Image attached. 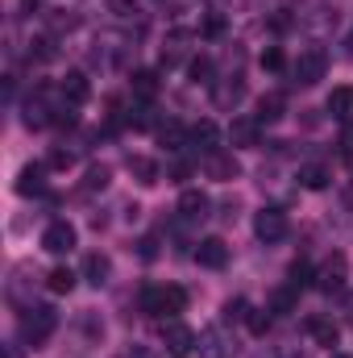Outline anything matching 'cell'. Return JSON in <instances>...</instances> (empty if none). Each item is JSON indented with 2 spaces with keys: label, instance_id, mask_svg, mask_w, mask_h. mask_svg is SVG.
Instances as JSON below:
<instances>
[{
  "label": "cell",
  "instance_id": "32",
  "mask_svg": "<svg viewBox=\"0 0 353 358\" xmlns=\"http://www.w3.org/2000/svg\"><path fill=\"white\" fill-rule=\"evenodd\" d=\"M220 317H225V321H246V317H250V304L237 296V300H229V304H225V313H220Z\"/></svg>",
  "mask_w": 353,
  "mask_h": 358
},
{
  "label": "cell",
  "instance_id": "6",
  "mask_svg": "<svg viewBox=\"0 0 353 358\" xmlns=\"http://www.w3.org/2000/svg\"><path fill=\"white\" fill-rule=\"evenodd\" d=\"M195 329L191 325H183L179 317H171V321H163V346H167V355L171 358H187L191 350H195Z\"/></svg>",
  "mask_w": 353,
  "mask_h": 358
},
{
  "label": "cell",
  "instance_id": "20",
  "mask_svg": "<svg viewBox=\"0 0 353 358\" xmlns=\"http://www.w3.org/2000/svg\"><path fill=\"white\" fill-rule=\"evenodd\" d=\"M241 96H246V80H241V76H233V80L216 84V92H212L216 108H237V104H241Z\"/></svg>",
  "mask_w": 353,
  "mask_h": 358
},
{
  "label": "cell",
  "instance_id": "5",
  "mask_svg": "<svg viewBox=\"0 0 353 358\" xmlns=\"http://www.w3.org/2000/svg\"><path fill=\"white\" fill-rule=\"evenodd\" d=\"M195 350H200V358H237V342H233V334L225 325H208L200 334Z\"/></svg>",
  "mask_w": 353,
  "mask_h": 358
},
{
  "label": "cell",
  "instance_id": "2",
  "mask_svg": "<svg viewBox=\"0 0 353 358\" xmlns=\"http://www.w3.org/2000/svg\"><path fill=\"white\" fill-rule=\"evenodd\" d=\"M54 329H59V313L50 304H29L21 313V342L25 346H42Z\"/></svg>",
  "mask_w": 353,
  "mask_h": 358
},
{
  "label": "cell",
  "instance_id": "9",
  "mask_svg": "<svg viewBox=\"0 0 353 358\" xmlns=\"http://www.w3.org/2000/svg\"><path fill=\"white\" fill-rule=\"evenodd\" d=\"M191 259L208 271H220L229 263V246H225V238H200L195 250H191Z\"/></svg>",
  "mask_w": 353,
  "mask_h": 358
},
{
  "label": "cell",
  "instance_id": "1",
  "mask_svg": "<svg viewBox=\"0 0 353 358\" xmlns=\"http://www.w3.org/2000/svg\"><path fill=\"white\" fill-rule=\"evenodd\" d=\"M187 308V292L183 287H146L142 292V313L146 317H158V321H171V317H179Z\"/></svg>",
  "mask_w": 353,
  "mask_h": 358
},
{
  "label": "cell",
  "instance_id": "13",
  "mask_svg": "<svg viewBox=\"0 0 353 358\" xmlns=\"http://www.w3.org/2000/svg\"><path fill=\"white\" fill-rule=\"evenodd\" d=\"M187 150H195V155H212V150H220V129H216V121H195V125H191V142H187Z\"/></svg>",
  "mask_w": 353,
  "mask_h": 358
},
{
  "label": "cell",
  "instance_id": "30",
  "mask_svg": "<svg viewBox=\"0 0 353 358\" xmlns=\"http://www.w3.org/2000/svg\"><path fill=\"white\" fill-rule=\"evenodd\" d=\"M108 179H112V171L100 163V167H88V176H84V187H88V192H104V187H108Z\"/></svg>",
  "mask_w": 353,
  "mask_h": 358
},
{
  "label": "cell",
  "instance_id": "22",
  "mask_svg": "<svg viewBox=\"0 0 353 358\" xmlns=\"http://www.w3.org/2000/svg\"><path fill=\"white\" fill-rule=\"evenodd\" d=\"M158 142H163V146H167V150H187V142H191V129H183V125H179V121H163V125H158Z\"/></svg>",
  "mask_w": 353,
  "mask_h": 358
},
{
  "label": "cell",
  "instance_id": "23",
  "mask_svg": "<svg viewBox=\"0 0 353 358\" xmlns=\"http://www.w3.org/2000/svg\"><path fill=\"white\" fill-rule=\"evenodd\" d=\"M324 108H329L337 121H353V88H333Z\"/></svg>",
  "mask_w": 353,
  "mask_h": 358
},
{
  "label": "cell",
  "instance_id": "38",
  "mask_svg": "<svg viewBox=\"0 0 353 358\" xmlns=\"http://www.w3.org/2000/svg\"><path fill=\"white\" fill-rule=\"evenodd\" d=\"M187 176H191V167H187L183 159H179V163H171V179H175V183H183Z\"/></svg>",
  "mask_w": 353,
  "mask_h": 358
},
{
  "label": "cell",
  "instance_id": "10",
  "mask_svg": "<svg viewBox=\"0 0 353 358\" xmlns=\"http://www.w3.org/2000/svg\"><path fill=\"white\" fill-rule=\"evenodd\" d=\"M229 142H233L237 150H254V146L262 142V121H258V117H233Z\"/></svg>",
  "mask_w": 353,
  "mask_h": 358
},
{
  "label": "cell",
  "instance_id": "21",
  "mask_svg": "<svg viewBox=\"0 0 353 358\" xmlns=\"http://www.w3.org/2000/svg\"><path fill=\"white\" fill-rule=\"evenodd\" d=\"M283 113H287V96H283V92H262V96H258V113H254V117H258L262 125L278 121Z\"/></svg>",
  "mask_w": 353,
  "mask_h": 358
},
{
  "label": "cell",
  "instance_id": "39",
  "mask_svg": "<svg viewBox=\"0 0 353 358\" xmlns=\"http://www.w3.org/2000/svg\"><path fill=\"white\" fill-rule=\"evenodd\" d=\"M129 358H158V355H154L150 346H133V350H129Z\"/></svg>",
  "mask_w": 353,
  "mask_h": 358
},
{
  "label": "cell",
  "instance_id": "11",
  "mask_svg": "<svg viewBox=\"0 0 353 358\" xmlns=\"http://www.w3.org/2000/svg\"><path fill=\"white\" fill-rule=\"evenodd\" d=\"M21 121H25V129H46V125L54 121V108L46 104V88H38V96H29V100H25Z\"/></svg>",
  "mask_w": 353,
  "mask_h": 358
},
{
  "label": "cell",
  "instance_id": "3",
  "mask_svg": "<svg viewBox=\"0 0 353 358\" xmlns=\"http://www.w3.org/2000/svg\"><path fill=\"white\" fill-rule=\"evenodd\" d=\"M324 71H329V55H324L320 46H303V50L295 55V63H291V80H295L299 88H316V84L324 80Z\"/></svg>",
  "mask_w": 353,
  "mask_h": 358
},
{
  "label": "cell",
  "instance_id": "12",
  "mask_svg": "<svg viewBox=\"0 0 353 358\" xmlns=\"http://www.w3.org/2000/svg\"><path fill=\"white\" fill-rule=\"evenodd\" d=\"M208 208H212V204H208V196H204L200 187H187V192L179 196V221H183V225L204 221V217H208Z\"/></svg>",
  "mask_w": 353,
  "mask_h": 358
},
{
  "label": "cell",
  "instance_id": "36",
  "mask_svg": "<svg viewBox=\"0 0 353 358\" xmlns=\"http://www.w3.org/2000/svg\"><path fill=\"white\" fill-rule=\"evenodd\" d=\"M341 155L353 159V121H345V129H341Z\"/></svg>",
  "mask_w": 353,
  "mask_h": 358
},
{
  "label": "cell",
  "instance_id": "15",
  "mask_svg": "<svg viewBox=\"0 0 353 358\" xmlns=\"http://www.w3.org/2000/svg\"><path fill=\"white\" fill-rule=\"evenodd\" d=\"M88 92H91V84H88V76L84 71H67L63 80H59V96H63V104H84L88 100Z\"/></svg>",
  "mask_w": 353,
  "mask_h": 358
},
{
  "label": "cell",
  "instance_id": "31",
  "mask_svg": "<svg viewBox=\"0 0 353 358\" xmlns=\"http://www.w3.org/2000/svg\"><path fill=\"white\" fill-rule=\"evenodd\" d=\"M191 80H195V84H216V80H212V59H204V55L191 59Z\"/></svg>",
  "mask_w": 353,
  "mask_h": 358
},
{
  "label": "cell",
  "instance_id": "7",
  "mask_svg": "<svg viewBox=\"0 0 353 358\" xmlns=\"http://www.w3.org/2000/svg\"><path fill=\"white\" fill-rule=\"evenodd\" d=\"M75 246H80V234H75L71 221H50V225H46V234H42V250H46V255H59V259H63V255H71Z\"/></svg>",
  "mask_w": 353,
  "mask_h": 358
},
{
  "label": "cell",
  "instance_id": "28",
  "mask_svg": "<svg viewBox=\"0 0 353 358\" xmlns=\"http://www.w3.org/2000/svg\"><path fill=\"white\" fill-rule=\"evenodd\" d=\"M133 96L137 100H154L158 96V76L154 71H133Z\"/></svg>",
  "mask_w": 353,
  "mask_h": 358
},
{
  "label": "cell",
  "instance_id": "8",
  "mask_svg": "<svg viewBox=\"0 0 353 358\" xmlns=\"http://www.w3.org/2000/svg\"><path fill=\"white\" fill-rule=\"evenodd\" d=\"M345 275H350V263H345V255H329L320 271H316V287L324 292V296H337V292H345Z\"/></svg>",
  "mask_w": 353,
  "mask_h": 358
},
{
  "label": "cell",
  "instance_id": "19",
  "mask_svg": "<svg viewBox=\"0 0 353 358\" xmlns=\"http://www.w3.org/2000/svg\"><path fill=\"white\" fill-rule=\"evenodd\" d=\"M38 192H46V167L42 163H29L17 176V196H38Z\"/></svg>",
  "mask_w": 353,
  "mask_h": 358
},
{
  "label": "cell",
  "instance_id": "26",
  "mask_svg": "<svg viewBox=\"0 0 353 358\" xmlns=\"http://www.w3.org/2000/svg\"><path fill=\"white\" fill-rule=\"evenodd\" d=\"M295 300H299V292H295V287L287 283V287H278V292L270 296V304H266V308H270L274 317H287V313L295 308Z\"/></svg>",
  "mask_w": 353,
  "mask_h": 358
},
{
  "label": "cell",
  "instance_id": "40",
  "mask_svg": "<svg viewBox=\"0 0 353 358\" xmlns=\"http://www.w3.org/2000/svg\"><path fill=\"white\" fill-rule=\"evenodd\" d=\"M350 321H353V296H350Z\"/></svg>",
  "mask_w": 353,
  "mask_h": 358
},
{
  "label": "cell",
  "instance_id": "27",
  "mask_svg": "<svg viewBox=\"0 0 353 358\" xmlns=\"http://www.w3.org/2000/svg\"><path fill=\"white\" fill-rule=\"evenodd\" d=\"M75 279H80L75 271H67V267H54L50 275H46V287H50L54 296H67V292L75 287Z\"/></svg>",
  "mask_w": 353,
  "mask_h": 358
},
{
  "label": "cell",
  "instance_id": "33",
  "mask_svg": "<svg viewBox=\"0 0 353 358\" xmlns=\"http://www.w3.org/2000/svg\"><path fill=\"white\" fill-rule=\"evenodd\" d=\"M262 67H266V71H283V67H287V59H283V50H278V46H266V50H262Z\"/></svg>",
  "mask_w": 353,
  "mask_h": 358
},
{
  "label": "cell",
  "instance_id": "17",
  "mask_svg": "<svg viewBox=\"0 0 353 358\" xmlns=\"http://www.w3.org/2000/svg\"><path fill=\"white\" fill-rule=\"evenodd\" d=\"M329 179H333V171H329V163H320V159H312V163L299 167V187H308V192H324Z\"/></svg>",
  "mask_w": 353,
  "mask_h": 358
},
{
  "label": "cell",
  "instance_id": "25",
  "mask_svg": "<svg viewBox=\"0 0 353 358\" xmlns=\"http://www.w3.org/2000/svg\"><path fill=\"white\" fill-rule=\"evenodd\" d=\"M129 125L133 129H158V113H154V100H137L129 108Z\"/></svg>",
  "mask_w": 353,
  "mask_h": 358
},
{
  "label": "cell",
  "instance_id": "34",
  "mask_svg": "<svg viewBox=\"0 0 353 358\" xmlns=\"http://www.w3.org/2000/svg\"><path fill=\"white\" fill-rule=\"evenodd\" d=\"M270 317H274L270 308H254L246 321H250V329H254V334H266V329H270Z\"/></svg>",
  "mask_w": 353,
  "mask_h": 358
},
{
  "label": "cell",
  "instance_id": "18",
  "mask_svg": "<svg viewBox=\"0 0 353 358\" xmlns=\"http://www.w3.org/2000/svg\"><path fill=\"white\" fill-rule=\"evenodd\" d=\"M303 329H308V338H312L316 346H337V338H341V329H337L329 317H308Z\"/></svg>",
  "mask_w": 353,
  "mask_h": 358
},
{
  "label": "cell",
  "instance_id": "35",
  "mask_svg": "<svg viewBox=\"0 0 353 358\" xmlns=\"http://www.w3.org/2000/svg\"><path fill=\"white\" fill-rule=\"evenodd\" d=\"M200 29H204V38H216V34H220V29H225V17H220V13H208V17H204V25H200Z\"/></svg>",
  "mask_w": 353,
  "mask_h": 358
},
{
  "label": "cell",
  "instance_id": "41",
  "mask_svg": "<svg viewBox=\"0 0 353 358\" xmlns=\"http://www.w3.org/2000/svg\"><path fill=\"white\" fill-rule=\"evenodd\" d=\"M333 358H353V355H333Z\"/></svg>",
  "mask_w": 353,
  "mask_h": 358
},
{
  "label": "cell",
  "instance_id": "37",
  "mask_svg": "<svg viewBox=\"0 0 353 358\" xmlns=\"http://www.w3.org/2000/svg\"><path fill=\"white\" fill-rule=\"evenodd\" d=\"M142 259H146V263L158 259V242H154V238H142Z\"/></svg>",
  "mask_w": 353,
  "mask_h": 358
},
{
  "label": "cell",
  "instance_id": "24",
  "mask_svg": "<svg viewBox=\"0 0 353 358\" xmlns=\"http://www.w3.org/2000/svg\"><path fill=\"white\" fill-rule=\"evenodd\" d=\"M129 171H133V179H137V183H142V187H154V183H158V163H154V159H146V155H133V159H129Z\"/></svg>",
  "mask_w": 353,
  "mask_h": 358
},
{
  "label": "cell",
  "instance_id": "4",
  "mask_svg": "<svg viewBox=\"0 0 353 358\" xmlns=\"http://www.w3.org/2000/svg\"><path fill=\"white\" fill-rule=\"evenodd\" d=\"M287 213L283 208H274V204H266V208H258L254 213V234H258V242H266V246H274V242H283L287 238Z\"/></svg>",
  "mask_w": 353,
  "mask_h": 358
},
{
  "label": "cell",
  "instance_id": "29",
  "mask_svg": "<svg viewBox=\"0 0 353 358\" xmlns=\"http://www.w3.org/2000/svg\"><path fill=\"white\" fill-rule=\"evenodd\" d=\"M287 283H291L295 292H303L308 283H316V275H312V267H308V263L299 259V263H291V271H287Z\"/></svg>",
  "mask_w": 353,
  "mask_h": 358
},
{
  "label": "cell",
  "instance_id": "14",
  "mask_svg": "<svg viewBox=\"0 0 353 358\" xmlns=\"http://www.w3.org/2000/svg\"><path fill=\"white\" fill-rule=\"evenodd\" d=\"M204 176L225 183V179H237V176H241V167H237V159H233V155L212 150V155H204Z\"/></svg>",
  "mask_w": 353,
  "mask_h": 358
},
{
  "label": "cell",
  "instance_id": "16",
  "mask_svg": "<svg viewBox=\"0 0 353 358\" xmlns=\"http://www.w3.org/2000/svg\"><path fill=\"white\" fill-rule=\"evenodd\" d=\"M84 279H88L91 287H104V283L112 279V259L100 255V250H91L88 259H84Z\"/></svg>",
  "mask_w": 353,
  "mask_h": 358
}]
</instances>
